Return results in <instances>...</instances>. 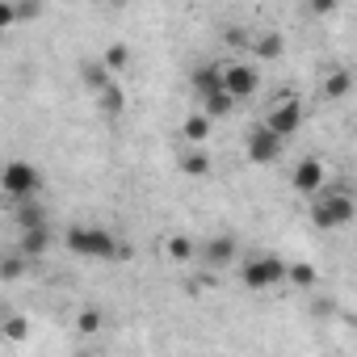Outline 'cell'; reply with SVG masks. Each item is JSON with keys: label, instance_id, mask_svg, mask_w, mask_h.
Here are the masks:
<instances>
[{"label": "cell", "instance_id": "cb8c5ba5", "mask_svg": "<svg viewBox=\"0 0 357 357\" xmlns=\"http://www.w3.org/2000/svg\"><path fill=\"white\" fill-rule=\"evenodd\" d=\"M76 328H80V332H101V311H97V307L80 311V315H76Z\"/></svg>", "mask_w": 357, "mask_h": 357}, {"label": "cell", "instance_id": "9a60e30c", "mask_svg": "<svg viewBox=\"0 0 357 357\" xmlns=\"http://www.w3.org/2000/svg\"><path fill=\"white\" fill-rule=\"evenodd\" d=\"M211 130H215V118H211V114H202V109H198V114H190V118H185V126H181L185 143H206V139H211Z\"/></svg>", "mask_w": 357, "mask_h": 357}, {"label": "cell", "instance_id": "d6986e66", "mask_svg": "<svg viewBox=\"0 0 357 357\" xmlns=\"http://www.w3.org/2000/svg\"><path fill=\"white\" fill-rule=\"evenodd\" d=\"M51 244L47 227H22V257H43Z\"/></svg>", "mask_w": 357, "mask_h": 357}, {"label": "cell", "instance_id": "7a4b0ae2", "mask_svg": "<svg viewBox=\"0 0 357 357\" xmlns=\"http://www.w3.org/2000/svg\"><path fill=\"white\" fill-rule=\"evenodd\" d=\"M63 244H68V252L80 257V261H126V244H118L105 227H93V223L68 227Z\"/></svg>", "mask_w": 357, "mask_h": 357}, {"label": "cell", "instance_id": "2e32d148", "mask_svg": "<svg viewBox=\"0 0 357 357\" xmlns=\"http://www.w3.org/2000/svg\"><path fill=\"white\" fill-rule=\"evenodd\" d=\"M13 211H17V223H22V227H47V211H43V202H38V198L13 202Z\"/></svg>", "mask_w": 357, "mask_h": 357}, {"label": "cell", "instance_id": "5bb4252c", "mask_svg": "<svg viewBox=\"0 0 357 357\" xmlns=\"http://www.w3.org/2000/svg\"><path fill=\"white\" fill-rule=\"evenodd\" d=\"M198 109H202V114H211V118L219 122V118H227V114L236 109V97H231L227 89H219V93H206V97H198Z\"/></svg>", "mask_w": 357, "mask_h": 357}, {"label": "cell", "instance_id": "30bf717a", "mask_svg": "<svg viewBox=\"0 0 357 357\" xmlns=\"http://www.w3.org/2000/svg\"><path fill=\"white\" fill-rule=\"evenodd\" d=\"M80 80H84L89 93H101L105 84H114V68H109L105 59H84V63H80Z\"/></svg>", "mask_w": 357, "mask_h": 357}, {"label": "cell", "instance_id": "44dd1931", "mask_svg": "<svg viewBox=\"0 0 357 357\" xmlns=\"http://www.w3.org/2000/svg\"><path fill=\"white\" fill-rule=\"evenodd\" d=\"M286 282H290V286H298V290H311V286H315V265L294 261V265L286 269Z\"/></svg>", "mask_w": 357, "mask_h": 357}, {"label": "cell", "instance_id": "7402d4cb", "mask_svg": "<svg viewBox=\"0 0 357 357\" xmlns=\"http://www.w3.org/2000/svg\"><path fill=\"white\" fill-rule=\"evenodd\" d=\"M101 59H105V63H109V68H114V72H122V68H126V63H130V51H126V47H122V43H114V47H109V51H105V55H101Z\"/></svg>", "mask_w": 357, "mask_h": 357}, {"label": "cell", "instance_id": "4fadbf2b", "mask_svg": "<svg viewBox=\"0 0 357 357\" xmlns=\"http://www.w3.org/2000/svg\"><path fill=\"white\" fill-rule=\"evenodd\" d=\"M176 164H181V172H185V176H206V172H211V155L202 151V143H190Z\"/></svg>", "mask_w": 357, "mask_h": 357}, {"label": "cell", "instance_id": "5b68a950", "mask_svg": "<svg viewBox=\"0 0 357 357\" xmlns=\"http://www.w3.org/2000/svg\"><path fill=\"white\" fill-rule=\"evenodd\" d=\"M286 143H290V139H282L273 126L257 122V126L248 130V143H244V151H248V160H252V164H273V160H282Z\"/></svg>", "mask_w": 357, "mask_h": 357}, {"label": "cell", "instance_id": "ffe728a7", "mask_svg": "<svg viewBox=\"0 0 357 357\" xmlns=\"http://www.w3.org/2000/svg\"><path fill=\"white\" fill-rule=\"evenodd\" d=\"M286 51V38L282 34H261L257 43H252V55H261V59H278Z\"/></svg>", "mask_w": 357, "mask_h": 357}, {"label": "cell", "instance_id": "e0dca14e", "mask_svg": "<svg viewBox=\"0 0 357 357\" xmlns=\"http://www.w3.org/2000/svg\"><path fill=\"white\" fill-rule=\"evenodd\" d=\"M219 89H223V72H219V63L194 72V97H206V93H219Z\"/></svg>", "mask_w": 357, "mask_h": 357}, {"label": "cell", "instance_id": "ac0fdd59", "mask_svg": "<svg viewBox=\"0 0 357 357\" xmlns=\"http://www.w3.org/2000/svg\"><path fill=\"white\" fill-rule=\"evenodd\" d=\"M353 93V72H344V68H336V72H328L324 76V97H349Z\"/></svg>", "mask_w": 357, "mask_h": 357}, {"label": "cell", "instance_id": "6da1fadb", "mask_svg": "<svg viewBox=\"0 0 357 357\" xmlns=\"http://www.w3.org/2000/svg\"><path fill=\"white\" fill-rule=\"evenodd\" d=\"M311 223L319 231H336L357 223V198L349 185H324L319 194H311Z\"/></svg>", "mask_w": 357, "mask_h": 357}, {"label": "cell", "instance_id": "9c48e42d", "mask_svg": "<svg viewBox=\"0 0 357 357\" xmlns=\"http://www.w3.org/2000/svg\"><path fill=\"white\" fill-rule=\"evenodd\" d=\"M328 185V172H324V160H315V155H303L298 164H294V190L298 194H319Z\"/></svg>", "mask_w": 357, "mask_h": 357}, {"label": "cell", "instance_id": "8992f818", "mask_svg": "<svg viewBox=\"0 0 357 357\" xmlns=\"http://www.w3.org/2000/svg\"><path fill=\"white\" fill-rule=\"evenodd\" d=\"M219 72H223V89H227L236 101H248V97L261 89V72H257L252 63H244V59H227V63H219Z\"/></svg>", "mask_w": 357, "mask_h": 357}, {"label": "cell", "instance_id": "7c38bea8", "mask_svg": "<svg viewBox=\"0 0 357 357\" xmlns=\"http://www.w3.org/2000/svg\"><path fill=\"white\" fill-rule=\"evenodd\" d=\"M97 97V114L101 118H118L122 109H126V93H122V84L114 80V84H105L101 93H93Z\"/></svg>", "mask_w": 357, "mask_h": 357}, {"label": "cell", "instance_id": "d4e9b609", "mask_svg": "<svg viewBox=\"0 0 357 357\" xmlns=\"http://www.w3.org/2000/svg\"><path fill=\"white\" fill-rule=\"evenodd\" d=\"M311 13H336V0H311Z\"/></svg>", "mask_w": 357, "mask_h": 357}, {"label": "cell", "instance_id": "277c9868", "mask_svg": "<svg viewBox=\"0 0 357 357\" xmlns=\"http://www.w3.org/2000/svg\"><path fill=\"white\" fill-rule=\"evenodd\" d=\"M0 185H5L9 202H26V198H38L43 172H38L30 160H9V164H5V176H0Z\"/></svg>", "mask_w": 357, "mask_h": 357}, {"label": "cell", "instance_id": "ba28073f", "mask_svg": "<svg viewBox=\"0 0 357 357\" xmlns=\"http://www.w3.org/2000/svg\"><path fill=\"white\" fill-rule=\"evenodd\" d=\"M265 126H273L282 139H294V135L303 130V105H298L294 97H282L278 105H269V114H265Z\"/></svg>", "mask_w": 357, "mask_h": 357}, {"label": "cell", "instance_id": "52a82bcc", "mask_svg": "<svg viewBox=\"0 0 357 357\" xmlns=\"http://www.w3.org/2000/svg\"><path fill=\"white\" fill-rule=\"evenodd\" d=\"M236 257H240L236 236H211V240H202V244H198V261H202L206 269H231V265H236Z\"/></svg>", "mask_w": 357, "mask_h": 357}, {"label": "cell", "instance_id": "603a6c76", "mask_svg": "<svg viewBox=\"0 0 357 357\" xmlns=\"http://www.w3.org/2000/svg\"><path fill=\"white\" fill-rule=\"evenodd\" d=\"M13 9H17V22H34L43 13V0H13Z\"/></svg>", "mask_w": 357, "mask_h": 357}, {"label": "cell", "instance_id": "8fae6325", "mask_svg": "<svg viewBox=\"0 0 357 357\" xmlns=\"http://www.w3.org/2000/svg\"><path fill=\"white\" fill-rule=\"evenodd\" d=\"M164 257L172 265H190V261H198V240H190V236H168L164 240Z\"/></svg>", "mask_w": 357, "mask_h": 357}, {"label": "cell", "instance_id": "3957f363", "mask_svg": "<svg viewBox=\"0 0 357 357\" xmlns=\"http://www.w3.org/2000/svg\"><path fill=\"white\" fill-rule=\"evenodd\" d=\"M286 261L278 257V252H252V257H244L240 261V286L244 290H273V286H282L286 282Z\"/></svg>", "mask_w": 357, "mask_h": 357}]
</instances>
